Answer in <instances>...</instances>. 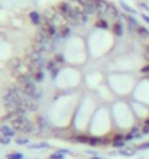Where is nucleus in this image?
<instances>
[{
    "mask_svg": "<svg viewBox=\"0 0 149 159\" xmlns=\"http://www.w3.org/2000/svg\"><path fill=\"white\" fill-rule=\"evenodd\" d=\"M3 100H4V104H6L7 110H9V113L15 116L16 110L22 106V96L19 94V91H17L16 88H9L7 91L4 93Z\"/></svg>",
    "mask_w": 149,
    "mask_h": 159,
    "instance_id": "1",
    "label": "nucleus"
},
{
    "mask_svg": "<svg viewBox=\"0 0 149 159\" xmlns=\"http://www.w3.org/2000/svg\"><path fill=\"white\" fill-rule=\"evenodd\" d=\"M49 127L51 125L46 121L45 117H38L36 120V133L39 136H46V134H49Z\"/></svg>",
    "mask_w": 149,
    "mask_h": 159,
    "instance_id": "2",
    "label": "nucleus"
},
{
    "mask_svg": "<svg viewBox=\"0 0 149 159\" xmlns=\"http://www.w3.org/2000/svg\"><path fill=\"white\" fill-rule=\"evenodd\" d=\"M22 107H25L29 111H36L38 110V103L35 100H32L29 96H26L22 93Z\"/></svg>",
    "mask_w": 149,
    "mask_h": 159,
    "instance_id": "3",
    "label": "nucleus"
},
{
    "mask_svg": "<svg viewBox=\"0 0 149 159\" xmlns=\"http://www.w3.org/2000/svg\"><path fill=\"white\" fill-rule=\"evenodd\" d=\"M59 12L64 15V17H65L67 20H74V12H72L70 3H61L59 4Z\"/></svg>",
    "mask_w": 149,
    "mask_h": 159,
    "instance_id": "4",
    "label": "nucleus"
},
{
    "mask_svg": "<svg viewBox=\"0 0 149 159\" xmlns=\"http://www.w3.org/2000/svg\"><path fill=\"white\" fill-rule=\"evenodd\" d=\"M94 3H95V7H97V15L99 16H106L110 3H107L106 0H94Z\"/></svg>",
    "mask_w": 149,
    "mask_h": 159,
    "instance_id": "5",
    "label": "nucleus"
},
{
    "mask_svg": "<svg viewBox=\"0 0 149 159\" xmlns=\"http://www.w3.org/2000/svg\"><path fill=\"white\" fill-rule=\"evenodd\" d=\"M28 119L26 117H17V116H15V119H12V127L15 130H19V132H22V129L25 127V125L28 123Z\"/></svg>",
    "mask_w": 149,
    "mask_h": 159,
    "instance_id": "6",
    "label": "nucleus"
},
{
    "mask_svg": "<svg viewBox=\"0 0 149 159\" xmlns=\"http://www.w3.org/2000/svg\"><path fill=\"white\" fill-rule=\"evenodd\" d=\"M83 6H84V10H86L87 15H94V13H97V7H95L94 0H83Z\"/></svg>",
    "mask_w": 149,
    "mask_h": 159,
    "instance_id": "7",
    "label": "nucleus"
},
{
    "mask_svg": "<svg viewBox=\"0 0 149 159\" xmlns=\"http://www.w3.org/2000/svg\"><path fill=\"white\" fill-rule=\"evenodd\" d=\"M142 136V132L139 130V127H133L130 132H129L126 136H124V140L128 142V140H132V139H136V138H141Z\"/></svg>",
    "mask_w": 149,
    "mask_h": 159,
    "instance_id": "8",
    "label": "nucleus"
},
{
    "mask_svg": "<svg viewBox=\"0 0 149 159\" xmlns=\"http://www.w3.org/2000/svg\"><path fill=\"white\" fill-rule=\"evenodd\" d=\"M126 20H128V28H129V32H132V34H133V32H136V29H137V26H139V25H137V22L136 20H135V17H133V16H128V17H126Z\"/></svg>",
    "mask_w": 149,
    "mask_h": 159,
    "instance_id": "9",
    "label": "nucleus"
},
{
    "mask_svg": "<svg viewBox=\"0 0 149 159\" xmlns=\"http://www.w3.org/2000/svg\"><path fill=\"white\" fill-rule=\"evenodd\" d=\"M29 17H30V22H32L33 25H36V26H41V25H42L41 15H39V13H38V12H30Z\"/></svg>",
    "mask_w": 149,
    "mask_h": 159,
    "instance_id": "10",
    "label": "nucleus"
},
{
    "mask_svg": "<svg viewBox=\"0 0 149 159\" xmlns=\"http://www.w3.org/2000/svg\"><path fill=\"white\" fill-rule=\"evenodd\" d=\"M21 59L19 58H13V59H10V61H9L7 62V67H9V70H10V71H13L15 72V70H17V68L21 67Z\"/></svg>",
    "mask_w": 149,
    "mask_h": 159,
    "instance_id": "11",
    "label": "nucleus"
},
{
    "mask_svg": "<svg viewBox=\"0 0 149 159\" xmlns=\"http://www.w3.org/2000/svg\"><path fill=\"white\" fill-rule=\"evenodd\" d=\"M120 13L117 12V9L113 6V4H109V9H107V15L106 16L107 17H112V19H116L117 16H119Z\"/></svg>",
    "mask_w": 149,
    "mask_h": 159,
    "instance_id": "12",
    "label": "nucleus"
},
{
    "mask_svg": "<svg viewBox=\"0 0 149 159\" xmlns=\"http://www.w3.org/2000/svg\"><path fill=\"white\" fill-rule=\"evenodd\" d=\"M113 32H114V35L116 36H123V25L120 23V22H116L114 25H113Z\"/></svg>",
    "mask_w": 149,
    "mask_h": 159,
    "instance_id": "13",
    "label": "nucleus"
},
{
    "mask_svg": "<svg viewBox=\"0 0 149 159\" xmlns=\"http://www.w3.org/2000/svg\"><path fill=\"white\" fill-rule=\"evenodd\" d=\"M0 132H2L3 136H9V138L15 136V130H13L12 127H9V126H2V127H0Z\"/></svg>",
    "mask_w": 149,
    "mask_h": 159,
    "instance_id": "14",
    "label": "nucleus"
},
{
    "mask_svg": "<svg viewBox=\"0 0 149 159\" xmlns=\"http://www.w3.org/2000/svg\"><path fill=\"white\" fill-rule=\"evenodd\" d=\"M136 34L139 35L141 38H143V39H145V38H149V30L146 29L145 26H141V25L137 26V29H136Z\"/></svg>",
    "mask_w": 149,
    "mask_h": 159,
    "instance_id": "15",
    "label": "nucleus"
},
{
    "mask_svg": "<svg viewBox=\"0 0 149 159\" xmlns=\"http://www.w3.org/2000/svg\"><path fill=\"white\" fill-rule=\"evenodd\" d=\"M94 26H95V28H99V29H109V23H107V20H104V19L97 20Z\"/></svg>",
    "mask_w": 149,
    "mask_h": 159,
    "instance_id": "16",
    "label": "nucleus"
},
{
    "mask_svg": "<svg viewBox=\"0 0 149 159\" xmlns=\"http://www.w3.org/2000/svg\"><path fill=\"white\" fill-rule=\"evenodd\" d=\"M42 94H44V93H42L41 88H36V90L33 91V94L30 96V98H32V100H35V101H38V100H41V98H42Z\"/></svg>",
    "mask_w": 149,
    "mask_h": 159,
    "instance_id": "17",
    "label": "nucleus"
},
{
    "mask_svg": "<svg viewBox=\"0 0 149 159\" xmlns=\"http://www.w3.org/2000/svg\"><path fill=\"white\" fill-rule=\"evenodd\" d=\"M68 35H70V28H68V26H64V28H61L59 36H61V38H68Z\"/></svg>",
    "mask_w": 149,
    "mask_h": 159,
    "instance_id": "18",
    "label": "nucleus"
},
{
    "mask_svg": "<svg viewBox=\"0 0 149 159\" xmlns=\"http://www.w3.org/2000/svg\"><path fill=\"white\" fill-rule=\"evenodd\" d=\"M119 153L123 156H133L135 155V149H123V151H119Z\"/></svg>",
    "mask_w": 149,
    "mask_h": 159,
    "instance_id": "19",
    "label": "nucleus"
},
{
    "mask_svg": "<svg viewBox=\"0 0 149 159\" xmlns=\"http://www.w3.org/2000/svg\"><path fill=\"white\" fill-rule=\"evenodd\" d=\"M120 6H122V7H123L128 13H130V15H135V13H136V12H135V9H132L130 6H128V4L124 3V2H120Z\"/></svg>",
    "mask_w": 149,
    "mask_h": 159,
    "instance_id": "20",
    "label": "nucleus"
},
{
    "mask_svg": "<svg viewBox=\"0 0 149 159\" xmlns=\"http://www.w3.org/2000/svg\"><path fill=\"white\" fill-rule=\"evenodd\" d=\"M33 80L35 81H38V83H41L42 80H44V71H38L33 74Z\"/></svg>",
    "mask_w": 149,
    "mask_h": 159,
    "instance_id": "21",
    "label": "nucleus"
},
{
    "mask_svg": "<svg viewBox=\"0 0 149 159\" xmlns=\"http://www.w3.org/2000/svg\"><path fill=\"white\" fill-rule=\"evenodd\" d=\"M55 62H57V61H54V59H52V61H49V62L46 64V68H48L51 72L55 71V70H58V68H57V64H55Z\"/></svg>",
    "mask_w": 149,
    "mask_h": 159,
    "instance_id": "22",
    "label": "nucleus"
},
{
    "mask_svg": "<svg viewBox=\"0 0 149 159\" xmlns=\"http://www.w3.org/2000/svg\"><path fill=\"white\" fill-rule=\"evenodd\" d=\"M88 143H90L91 146H97V145H100V143H103V142H101L100 138H90V142Z\"/></svg>",
    "mask_w": 149,
    "mask_h": 159,
    "instance_id": "23",
    "label": "nucleus"
},
{
    "mask_svg": "<svg viewBox=\"0 0 149 159\" xmlns=\"http://www.w3.org/2000/svg\"><path fill=\"white\" fill-rule=\"evenodd\" d=\"M75 140H77L78 143H88L90 142V138H87V136H77Z\"/></svg>",
    "mask_w": 149,
    "mask_h": 159,
    "instance_id": "24",
    "label": "nucleus"
},
{
    "mask_svg": "<svg viewBox=\"0 0 149 159\" xmlns=\"http://www.w3.org/2000/svg\"><path fill=\"white\" fill-rule=\"evenodd\" d=\"M49 145L48 143H36V145H32V149H44V148H48Z\"/></svg>",
    "mask_w": 149,
    "mask_h": 159,
    "instance_id": "25",
    "label": "nucleus"
},
{
    "mask_svg": "<svg viewBox=\"0 0 149 159\" xmlns=\"http://www.w3.org/2000/svg\"><path fill=\"white\" fill-rule=\"evenodd\" d=\"M0 143H2V145H9V143H10V138L2 134V136H0Z\"/></svg>",
    "mask_w": 149,
    "mask_h": 159,
    "instance_id": "26",
    "label": "nucleus"
},
{
    "mask_svg": "<svg viewBox=\"0 0 149 159\" xmlns=\"http://www.w3.org/2000/svg\"><path fill=\"white\" fill-rule=\"evenodd\" d=\"M28 142H29V140H28L26 138H17L16 139V143H17V145H21V146H23V145H28Z\"/></svg>",
    "mask_w": 149,
    "mask_h": 159,
    "instance_id": "27",
    "label": "nucleus"
},
{
    "mask_svg": "<svg viewBox=\"0 0 149 159\" xmlns=\"http://www.w3.org/2000/svg\"><path fill=\"white\" fill-rule=\"evenodd\" d=\"M23 158V155L22 153H10V155H7V159H22Z\"/></svg>",
    "mask_w": 149,
    "mask_h": 159,
    "instance_id": "28",
    "label": "nucleus"
},
{
    "mask_svg": "<svg viewBox=\"0 0 149 159\" xmlns=\"http://www.w3.org/2000/svg\"><path fill=\"white\" fill-rule=\"evenodd\" d=\"M49 159H64V155L59 153V152H55V153H52V155L49 156Z\"/></svg>",
    "mask_w": 149,
    "mask_h": 159,
    "instance_id": "29",
    "label": "nucleus"
},
{
    "mask_svg": "<svg viewBox=\"0 0 149 159\" xmlns=\"http://www.w3.org/2000/svg\"><path fill=\"white\" fill-rule=\"evenodd\" d=\"M143 58H145L146 61H148V62H149V45L146 46V48H145V51H143Z\"/></svg>",
    "mask_w": 149,
    "mask_h": 159,
    "instance_id": "30",
    "label": "nucleus"
},
{
    "mask_svg": "<svg viewBox=\"0 0 149 159\" xmlns=\"http://www.w3.org/2000/svg\"><path fill=\"white\" fill-rule=\"evenodd\" d=\"M137 149H141V151H145V149H149V142L139 145V148H137Z\"/></svg>",
    "mask_w": 149,
    "mask_h": 159,
    "instance_id": "31",
    "label": "nucleus"
},
{
    "mask_svg": "<svg viewBox=\"0 0 149 159\" xmlns=\"http://www.w3.org/2000/svg\"><path fill=\"white\" fill-rule=\"evenodd\" d=\"M55 61H57L58 64H64V62H65V61H64V57H62V55H57V59H55Z\"/></svg>",
    "mask_w": 149,
    "mask_h": 159,
    "instance_id": "32",
    "label": "nucleus"
},
{
    "mask_svg": "<svg viewBox=\"0 0 149 159\" xmlns=\"http://www.w3.org/2000/svg\"><path fill=\"white\" fill-rule=\"evenodd\" d=\"M113 146H116V148H123V146H124V142H113Z\"/></svg>",
    "mask_w": 149,
    "mask_h": 159,
    "instance_id": "33",
    "label": "nucleus"
},
{
    "mask_svg": "<svg viewBox=\"0 0 149 159\" xmlns=\"http://www.w3.org/2000/svg\"><path fill=\"white\" fill-rule=\"evenodd\" d=\"M142 74H149V64H148V65H146V67H143V68H142Z\"/></svg>",
    "mask_w": 149,
    "mask_h": 159,
    "instance_id": "34",
    "label": "nucleus"
},
{
    "mask_svg": "<svg viewBox=\"0 0 149 159\" xmlns=\"http://www.w3.org/2000/svg\"><path fill=\"white\" fill-rule=\"evenodd\" d=\"M142 19H143V20H145L146 23L149 25V16H148V15H143V13H142Z\"/></svg>",
    "mask_w": 149,
    "mask_h": 159,
    "instance_id": "35",
    "label": "nucleus"
},
{
    "mask_svg": "<svg viewBox=\"0 0 149 159\" xmlns=\"http://www.w3.org/2000/svg\"><path fill=\"white\" fill-rule=\"evenodd\" d=\"M139 7H142V9H145V10H149V6H146L145 3H139Z\"/></svg>",
    "mask_w": 149,
    "mask_h": 159,
    "instance_id": "36",
    "label": "nucleus"
},
{
    "mask_svg": "<svg viewBox=\"0 0 149 159\" xmlns=\"http://www.w3.org/2000/svg\"><path fill=\"white\" fill-rule=\"evenodd\" d=\"M59 153H62V155H65V153H70V151H68V149H59Z\"/></svg>",
    "mask_w": 149,
    "mask_h": 159,
    "instance_id": "37",
    "label": "nucleus"
},
{
    "mask_svg": "<svg viewBox=\"0 0 149 159\" xmlns=\"http://www.w3.org/2000/svg\"><path fill=\"white\" fill-rule=\"evenodd\" d=\"M57 75H58V70H55V71H52V77H54V78H55V77H57Z\"/></svg>",
    "mask_w": 149,
    "mask_h": 159,
    "instance_id": "38",
    "label": "nucleus"
},
{
    "mask_svg": "<svg viewBox=\"0 0 149 159\" xmlns=\"http://www.w3.org/2000/svg\"><path fill=\"white\" fill-rule=\"evenodd\" d=\"M91 159H103V158H99V156H93Z\"/></svg>",
    "mask_w": 149,
    "mask_h": 159,
    "instance_id": "39",
    "label": "nucleus"
}]
</instances>
